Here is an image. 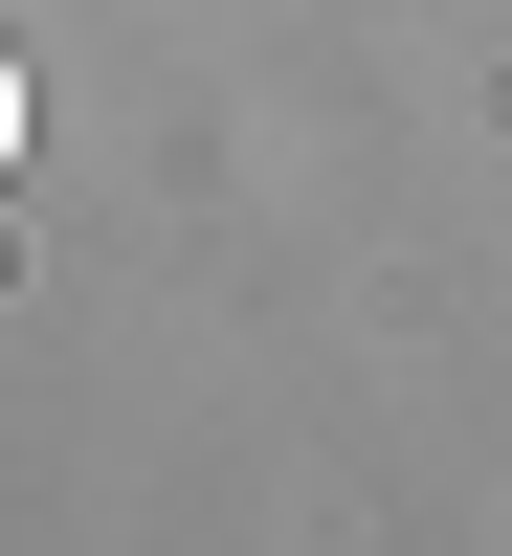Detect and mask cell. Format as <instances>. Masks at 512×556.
Listing matches in <instances>:
<instances>
[{
    "mask_svg": "<svg viewBox=\"0 0 512 556\" xmlns=\"http://www.w3.org/2000/svg\"><path fill=\"white\" fill-rule=\"evenodd\" d=\"M0 178H23V45H0Z\"/></svg>",
    "mask_w": 512,
    "mask_h": 556,
    "instance_id": "6da1fadb",
    "label": "cell"
}]
</instances>
